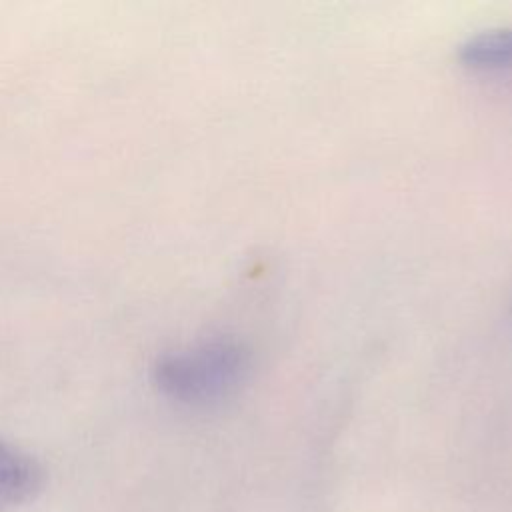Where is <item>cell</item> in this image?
Listing matches in <instances>:
<instances>
[{"instance_id":"6da1fadb","label":"cell","mask_w":512,"mask_h":512,"mask_svg":"<svg viewBox=\"0 0 512 512\" xmlns=\"http://www.w3.org/2000/svg\"><path fill=\"white\" fill-rule=\"evenodd\" d=\"M250 352L232 338H212L162 356L156 386L172 400L204 406L230 396L248 376Z\"/></svg>"},{"instance_id":"7a4b0ae2","label":"cell","mask_w":512,"mask_h":512,"mask_svg":"<svg viewBox=\"0 0 512 512\" xmlns=\"http://www.w3.org/2000/svg\"><path fill=\"white\" fill-rule=\"evenodd\" d=\"M44 486L38 460L20 446L0 438V512L32 502Z\"/></svg>"},{"instance_id":"3957f363","label":"cell","mask_w":512,"mask_h":512,"mask_svg":"<svg viewBox=\"0 0 512 512\" xmlns=\"http://www.w3.org/2000/svg\"><path fill=\"white\" fill-rule=\"evenodd\" d=\"M458 58L464 66L474 70H510L512 28H496L470 36L460 46Z\"/></svg>"}]
</instances>
